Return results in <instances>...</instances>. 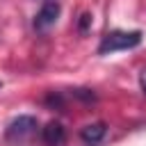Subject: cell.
<instances>
[{
  "label": "cell",
  "instance_id": "cell-1",
  "mask_svg": "<svg viewBox=\"0 0 146 146\" xmlns=\"http://www.w3.org/2000/svg\"><path fill=\"white\" fill-rule=\"evenodd\" d=\"M141 43V32L139 30H112L103 36L100 46H98V52L100 55H107V52H116V50H128V48H137Z\"/></svg>",
  "mask_w": 146,
  "mask_h": 146
},
{
  "label": "cell",
  "instance_id": "cell-2",
  "mask_svg": "<svg viewBox=\"0 0 146 146\" xmlns=\"http://www.w3.org/2000/svg\"><path fill=\"white\" fill-rule=\"evenodd\" d=\"M34 132H36V119L23 114V116H16V119L7 125L5 139H7V141H14V144H21V141H25L27 137H32Z\"/></svg>",
  "mask_w": 146,
  "mask_h": 146
},
{
  "label": "cell",
  "instance_id": "cell-3",
  "mask_svg": "<svg viewBox=\"0 0 146 146\" xmlns=\"http://www.w3.org/2000/svg\"><path fill=\"white\" fill-rule=\"evenodd\" d=\"M57 18H59V5H57L55 0H48V2H43V7H41V9L36 11V16H34V30L46 32L48 27L55 25Z\"/></svg>",
  "mask_w": 146,
  "mask_h": 146
},
{
  "label": "cell",
  "instance_id": "cell-4",
  "mask_svg": "<svg viewBox=\"0 0 146 146\" xmlns=\"http://www.w3.org/2000/svg\"><path fill=\"white\" fill-rule=\"evenodd\" d=\"M107 135V125L103 121H94V123H87L82 130H80V137L87 146H96L103 141V137Z\"/></svg>",
  "mask_w": 146,
  "mask_h": 146
},
{
  "label": "cell",
  "instance_id": "cell-5",
  "mask_svg": "<svg viewBox=\"0 0 146 146\" xmlns=\"http://www.w3.org/2000/svg\"><path fill=\"white\" fill-rule=\"evenodd\" d=\"M41 139H43L46 146H62L64 139H66V130H64V125L59 121H50L41 130Z\"/></svg>",
  "mask_w": 146,
  "mask_h": 146
},
{
  "label": "cell",
  "instance_id": "cell-6",
  "mask_svg": "<svg viewBox=\"0 0 146 146\" xmlns=\"http://www.w3.org/2000/svg\"><path fill=\"white\" fill-rule=\"evenodd\" d=\"M91 25V14H82L80 16V32H87Z\"/></svg>",
  "mask_w": 146,
  "mask_h": 146
},
{
  "label": "cell",
  "instance_id": "cell-7",
  "mask_svg": "<svg viewBox=\"0 0 146 146\" xmlns=\"http://www.w3.org/2000/svg\"><path fill=\"white\" fill-rule=\"evenodd\" d=\"M139 84H141V91L146 94V68H144V71L139 73Z\"/></svg>",
  "mask_w": 146,
  "mask_h": 146
}]
</instances>
